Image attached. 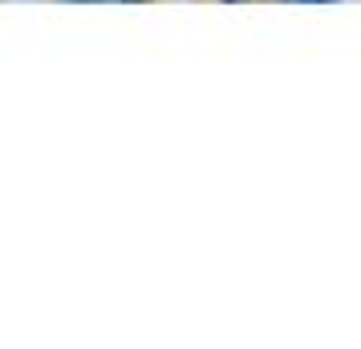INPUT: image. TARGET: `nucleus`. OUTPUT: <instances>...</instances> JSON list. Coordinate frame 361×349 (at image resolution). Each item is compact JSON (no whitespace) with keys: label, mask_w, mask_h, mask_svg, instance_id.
<instances>
[{"label":"nucleus","mask_w":361,"mask_h":349,"mask_svg":"<svg viewBox=\"0 0 361 349\" xmlns=\"http://www.w3.org/2000/svg\"><path fill=\"white\" fill-rule=\"evenodd\" d=\"M280 4H341V0H280Z\"/></svg>","instance_id":"f257e3e1"},{"label":"nucleus","mask_w":361,"mask_h":349,"mask_svg":"<svg viewBox=\"0 0 361 349\" xmlns=\"http://www.w3.org/2000/svg\"><path fill=\"white\" fill-rule=\"evenodd\" d=\"M106 4H110V0H106ZM114 4H142V0H114Z\"/></svg>","instance_id":"f03ea898"},{"label":"nucleus","mask_w":361,"mask_h":349,"mask_svg":"<svg viewBox=\"0 0 361 349\" xmlns=\"http://www.w3.org/2000/svg\"><path fill=\"white\" fill-rule=\"evenodd\" d=\"M73 4H106V0H73Z\"/></svg>","instance_id":"7ed1b4c3"},{"label":"nucleus","mask_w":361,"mask_h":349,"mask_svg":"<svg viewBox=\"0 0 361 349\" xmlns=\"http://www.w3.org/2000/svg\"><path fill=\"white\" fill-rule=\"evenodd\" d=\"M224 4H235V0H224Z\"/></svg>","instance_id":"20e7f679"}]
</instances>
